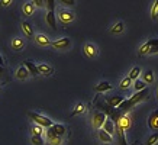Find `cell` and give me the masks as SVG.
I'll list each match as a JSON object with an SVG mask.
<instances>
[{
    "label": "cell",
    "instance_id": "obj_6",
    "mask_svg": "<svg viewBox=\"0 0 158 145\" xmlns=\"http://www.w3.org/2000/svg\"><path fill=\"white\" fill-rule=\"evenodd\" d=\"M45 136H47V142L49 145H62V138L64 136H58L55 134H52L49 129L45 130Z\"/></svg>",
    "mask_w": 158,
    "mask_h": 145
},
{
    "label": "cell",
    "instance_id": "obj_20",
    "mask_svg": "<svg viewBox=\"0 0 158 145\" xmlns=\"http://www.w3.org/2000/svg\"><path fill=\"white\" fill-rule=\"evenodd\" d=\"M10 45H12V49H13V51H22V49L25 48V42L20 38H13L12 42H10Z\"/></svg>",
    "mask_w": 158,
    "mask_h": 145
},
{
    "label": "cell",
    "instance_id": "obj_27",
    "mask_svg": "<svg viewBox=\"0 0 158 145\" xmlns=\"http://www.w3.org/2000/svg\"><path fill=\"white\" fill-rule=\"evenodd\" d=\"M132 86V80L129 78V76L128 77H125L122 81H120V84H119V89L120 90H128L129 87Z\"/></svg>",
    "mask_w": 158,
    "mask_h": 145
},
{
    "label": "cell",
    "instance_id": "obj_12",
    "mask_svg": "<svg viewBox=\"0 0 158 145\" xmlns=\"http://www.w3.org/2000/svg\"><path fill=\"white\" fill-rule=\"evenodd\" d=\"M148 126L149 129L158 130V110H154L148 118Z\"/></svg>",
    "mask_w": 158,
    "mask_h": 145
},
{
    "label": "cell",
    "instance_id": "obj_30",
    "mask_svg": "<svg viewBox=\"0 0 158 145\" xmlns=\"http://www.w3.org/2000/svg\"><path fill=\"white\" fill-rule=\"evenodd\" d=\"M31 142L34 145H44L45 141L42 139V135H32L31 136Z\"/></svg>",
    "mask_w": 158,
    "mask_h": 145
},
{
    "label": "cell",
    "instance_id": "obj_18",
    "mask_svg": "<svg viewBox=\"0 0 158 145\" xmlns=\"http://www.w3.org/2000/svg\"><path fill=\"white\" fill-rule=\"evenodd\" d=\"M99 139H100L102 142H105V144H112V142H113V136L110 135V134H107V132L102 128V129H99Z\"/></svg>",
    "mask_w": 158,
    "mask_h": 145
},
{
    "label": "cell",
    "instance_id": "obj_17",
    "mask_svg": "<svg viewBox=\"0 0 158 145\" xmlns=\"http://www.w3.org/2000/svg\"><path fill=\"white\" fill-rule=\"evenodd\" d=\"M38 70H39V74L47 76V77L54 74V68L51 65H48V64H38Z\"/></svg>",
    "mask_w": 158,
    "mask_h": 145
},
{
    "label": "cell",
    "instance_id": "obj_38",
    "mask_svg": "<svg viewBox=\"0 0 158 145\" xmlns=\"http://www.w3.org/2000/svg\"><path fill=\"white\" fill-rule=\"evenodd\" d=\"M12 2H13V0H0V6H3V7H7V6L12 5Z\"/></svg>",
    "mask_w": 158,
    "mask_h": 145
},
{
    "label": "cell",
    "instance_id": "obj_36",
    "mask_svg": "<svg viewBox=\"0 0 158 145\" xmlns=\"http://www.w3.org/2000/svg\"><path fill=\"white\" fill-rule=\"evenodd\" d=\"M35 7H45V0H32Z\"/></svg>",
    "mask_w": 158,
    "mask_h": 145
},
{
    "label": "cell",
    "instance_id": "obj_1",
    "mask_svg": "<svg viewBox=\"0 0 158 145\" xmlns=\"http://www.w3.org/2000/svg\"><path fill=\"white\" fill-rule=\"evenodd\" d=\"M148 94H149V89L145 87L144 90H139V92H136L135 94H132L128 100H123L118 107H119V110H122V112L129 110L131 107H134L135 105H138V103H141L142 100H145Z\"/></svg>",
    "mask_w": 158,
    "mask_h": 145
},
{
    "label": "cell",
    "instance_id": "obj_7",
    "mask_svg": "<svg viewBox=\"0 0 158 145\" xmlns=\"http://www.w3.org/2000/svg\"><path fill=\"white\" fill-rule=\"evenodd\" d=\"M157 45H158V38L157 39H149V41H147L144 45H141L138 54L139 55H145V54L149 52V49L154 48V47H157Z\"/></svg>",
    "mask_w": 158,
    "mask_h": 145
},
{
    "label": "cell",
    "instance_id": "obj_3",
    "mask_svg": "<svg viewBox=\"0 0 158 145\" xmlns=\"http://www.w3.org/2000/svg\"><path fill=\"white\" fill-rule=\"evenodd\" d=\"M106 113L105 112H100V110H96L94 113H93V119H91V123H93V128L94 129H102L103 128V125H105L106 122Z\"/></svg>",
    "mask_w": 158,
    "mask_h": 145
},
{
    "label": "cell",
    "instance_id": "obj_22",
    "mask_svg": "<svg viewBox=\"0 0 158 145\" xmlns=\"http://www.w3.org/2000/svg\"><path fill=\"white\" fill-rule=\"evenodd\" d=\"M28 76H29V71L25 65H20V67L16 70V78H19V80H26Z\"/></svg>",
    "mask_w": 158,
    "mask_h": 145
},
{
    "label": "cell",
    "instance_id": "obj_33",
    "mask_svg": "<svg viewBox=\"0 0 158 145\" xmlns=\"http://www.w3.org/2000/svg\"><path fill=\"white\" fill-rule=\"evenodd\" d=\"M44 129H45V128H42L41 125H36V123H34V126H32V135H42V134H44Z\"/></svg>",
    "mask_w": 158,
    "mask_h": 145
},
{
    "label": "cell",
    "instance_id": "obj_34",
    "mask_svg": "<svg viewBox=\"0 0 158 145\" xmlns=\"http://www.w3.org/2000/svg\"><path fill=\"white\" fill-rule=\"evenodd\" d=\"M157 142H158V132H155V134H152V135L147 139V142H145V144H147V145H155Z\"/></svg>",
    "mask_w": 158,
    "mask_h": 145
},
{
    "label": "cell",
    "instance_id": "obj_25",
    "mask_svg": "<svg viewBox=\"0 0 158 145\" xmlns=\"http://www.w3.org/2000/svg\"><path fill=\"white\" fill-rule=\"evenodd\" d=\"M142 78H144V81L147 84H152L155 77H154V71L152 70H147L145 72H142Z\"/></svg>",
    "mask_w": 158,
    "mask_h": 145
},
{
    "label": "cell",
    "instance_id": "obj_19",
    "mask_svg": "<svg viewBox=\"0 0 158 145\" xmlns=\"http://www.w3.org/2000/svg\"><path fill=\"white\" fill-rule=\"evenodd\" d=\"M112 90V84L107 81H100L94 87V92L96 93H105V92H110Z\"/></svg>",
    "mask_w": 158,
    "mask_h": 145
},
{
    "label": "cell",
    "instance_id": "obj_32",
    "mask_svg": "<svg viewBox=\"0 0 158 145\" xmlns=\"http://www.w3.org/2000/svg\"><path fill=\"white\" fill-rule=\"evenodd\" d=\"M151 18H152V20L158 19V0H155V3L152 5V9H151Z\"/></svg>",
    "mask_w": 158,
    "mask_h": 145
},
{
    "label": "cell",
    "instance_id": "obj_10",
    "mask_svg": "<svg viewBox=\"0 0 158 145\" xmlns=\"http://www.w3.org/2000/svg\"><path fill=\"white\" fill-rule=\"evenodd\" d=\"M84 54H86L89 58H96L97 57V48L94 44L91 42H87L84 45Z\"/></svg>",
    "mask_w": 158,
    "mask_h": 145
},
{
    "label": "cell",
    "instance_id": "obj_21",
    "mask_svg": "<svg viewBox=\"0 0 158 145\" xmlns=\"http://www.w3.org/2000/svg\"><path fill=\"white\" fill-rule=\"evenodd\" d=\"M35 5L32 3V2H28V3H25L23 5V7H22V12H23V14L25 16H32L34 14V12H35Z\"/></svg>",
    "mask_w": 158,
    "mask_h": 145
},
{
    "label": "cell",
    "instance_id": "obj_41",
    "mask_svg": "<svg viewBox=\"0 0 158 145\" xmlns=\"http://www.w3.org/2000/svg\"><path fill=\"white\" fill-rule=\"evenodd\" d=\"M2 72H3V67H2V65H0V74H2Z\"/></svg>",
    "mask_w": 158,
    "mask_h": 145
},
{
    "label": "cell",
    "instance_id": "obj_4",
    "mask_svg": "<svg viewBox=\"0 0 158 145\" xmlns=\"http://www.w3.org/2000/svg\"><path fill=\"white\" fill-rule=\"evenodd\" d=\"M116 122L119 123L120 126H122V129L123 130H128L132 126V119H131V116L126 113V112H123V113H119L118 115V119H116Z\"/></svg>",
    "mask_w": 158,
    "mask_h": 145
},
{
    "label": "cell",
    "instance_id": "obj_14",
    "mask_svg": "<svg viewBox=\"0 0 158 145\" xmlns=\"http://www.w3.org/2000/svg\"><path fill=\"white\" fill-rule=\"evenodd\" d=\"M115 134L118 135V138H119L120 145H128L126 144V139H125V130L122 129V126H120L116 121H115Z\"/></svg>",
    "mask_w": 158,
    "mask_h": 145
},
{
    "label": "cell",
    "instance_id": "obj_39",
    "mask_svg": "<svg viewBox=\"0 0 158 145\" xmlns=\"http://www.w3.org/2000/svg\"><path fill=\"white\" fill-rule=\"evenodd\" d=\"M155 52H158V45H157V47H154V48L149 49V52H148V54H155Z\"/></svg>",
    "mask_w": 158,
    "mask_h": 145
},
{
    "label": "cell",
    "instance_id": "obj_9",
    "mask_svg": "<svg viewBox=\"0 0 158 145\" xmlns=\"http://www.w3.org/2000/svg\"><path fill=\"white\" fill-rule=\"evenodd\" d=\"M47 129H49L52 134H55V135H58V136H64L65 132H67V128L64 125H61V123H54L52 126H49Z\"/></svg>",
    "mask_w": 158,
    "mask_h": 145
},
{
    "label": "cell",
    "instance_id": "obj_2",
    "mask_svg": "<svg viewBox=\"0 0 158 145\" xmlns=\"http://www.w3.org/2000/svg\"><path fill=\"white\" fill-rule=\"evenodd\" d=\"M28 118L29 119H32L34 123L41 125L42 128H45V129L54 125V122L51 121L49 118H47V116H44V115H39V113H36V112H28Z\"/></svg>",
    "mask_w": 158,
    "mask_h": 145
},
{
    "label": "cell",
    "instance_id": "obj_42",
    "mask_svg": "<svg viewBox=\"0 0 158 145\" xmlns=\"http://www.w3.org/2000/svg\"><path fill=\"white\" fill-rule=\"evenodd\" d=\"M157 94H158V89H157Z\"/></svg>",
    "mask_w": 158,
    "mask_h": 145
},
{
    "label": "cell",
    "instance_id": "obj_29",
    "mask_svg": "<svg viewBox=\"0 0 158 145\" xmlns=\"http://www.w3.org/2000/svg\"><path fill=\"white\" fill-rule=\"evenodd\" d=\"M139 74H141V67H139V65H136V67H134L132 70H131V72H129V78L132 80V81H134V80H138Z\"/></svg>",
    "mask_w": 158,
    "mask_h": 145
},
{
    "label": "cell",
    "instance_id": "obj_23",
    "mask_svg": "<svg viewBox=\"0 0 158 145\" xmlns=\"http://www.w3.org/2000/svg\"><path fill=\"white\" fill-rule=\"evenodd\" d=\"M123 96H113V97H107V103L110 107H118L123 102Z\"/></svg>",
    "mask_w": 158,
    "mask_h": 145
},
{
    "label": "cell",
    "instance_id": "obj_11",
    "mask_svg": "<svg viewBox=\"0 0 158 145\" xmlns=\"http://www.w3.org/2000/svg\"><path fill=\"white\" fill-rule=\"evenodd\" d=\"M23 65L26 68H28V71H29V74H32L34 77H36V76H39V70H38V65L32 61V60H26L23 63Z\"/></svg>",
    "mask_w": 158,
    "mask_h": 145
},
{
    "label": "cell",
    "instance_id": "obj_8",
    "mask_svg": "<svg viewBox=\"0 0 158 145\" xmlns=\"http://www.w3.org/2000/svg\"><path fill=\"white\" fill-rule=\"evenodd\" d=\"M70 45H71V41L68 38H60V39H57V41L51 42V47L55 49H67Z\"/></svg>",
    "mask_w": 158,
    "mask_h": 145
},
{
    "label": "cell",
    "instance_id": "obj_16",
    "mask_svg": "<svg viewBox=\"0 0 158 145\" xmlns=\"http://www.w3.org/2000/svg\"><path fill=\"white\" fill-rule=\"evenodd\" d=\"M35 42L38 44L39 47H48V45H51V41H49V38L47 36V35H44V34L35 35Z\"/></svg>",
    "mask_w": 158,
    "mask_h": 145
},
{
    "label": "cell",
    "instance_id": "obj_40",
    "mask_svg": "<svg viewBox=\"0 0 158 145\" xmlns=\"http://www.w3.org/2000/svg\"><path fill=\"white\" fill-rule=\"evenodd\" d=\"M0 65H2V67H5V65H6L5 60H3V57H2V55H0Z\"/></svg>",
    "mask_w": 158,
    "mask_h": 145
},
{
    "label": "cell",
    "instance_id": "obj_35",
    "mask_svg": "<svg viewBox=\"0 0 158 145\" xmlns=\"http://www.w3.org/2000/svg\"><path fill=\"white\" fill-rule=\"evenodd\" d=\"M45 7L48 10H55V0H45Z\"/></svg>",
    "mask_w": 158,
    "mask_h": 145
},
{
    "label": "cell",
    "instance_id": "obj_26",
    "mask_svg": "<svg viewBox=\"0 0 158 145\" xmlns=\"http://www.w3.org/2000/svg\"><path fill=\"white\" fill-rule=\"evenodd\" d=\"M86 112V106L83 105V103H77L76 107H74V110H73L71 116H78V115H83Z\"/></svg>",
    "mask_w": 158,
    "mask_h": 145
},
{
    "label": "cell",
    "instance_id": "obj_28",
    "mask_svg": "<svg viewBox=\"0 0 158 145\" xmlns=\"http://www.w3.org/2000/svg\"><path fill=\"white\" fill-rule=\"evenodd\" d=\"M123 29H125L123 22H118V23L113 25V28L110 29V32H112V34H122Z\"/></svg>",
    "mask_w": 158,
    "mask_h": 145
},
{
    "label": "cell",
    "instance_id": "obj_24",
    "mask_svg": "<svg viewBox=\"0 0 158 145\" xmlns=\"http://www.w3.org/2000/svg\"><path fill=\"white\" fill-rule=\"evenodd\" d=\"M103 129H105L107 134H110V135L113 136L115 135V122L110 121V119H106L105 125H103Z\"/></svg>",
    "mask_w": 158,
    "mask_h": 145
},
{
    "label": "cell",
    "instance_id": "obj_43",
    "mask_svg": "<svg viewBox=\"0 0 158 145\" xmlns=\"http://www.w3.org/2000/svg\"><path fill=\"white\" fill-rule=\"evenodd\" d=\"M0 87H2V84H0Z\"/></svg>",
    "mask_w": 158,
    "mask_h": 145
},
{
    "label": "cell",
    "instance_id": "obj_15",
    "mask_svg": "<svg viewBox=\"0 0 158 145\" xmlns=\"http://www.w3.org/2000/svg\"><path fill=\"white\" fill-rule=\"evenodd\" d=\"M45 20H47V23L52 29L57 28V16H55V12H54V10H48V12H47Z\"/></svg>",
    "mask_w": 158,
    "mask_h": 145
},
{
    "label": "cell",
    "instance_id": "obj_37",
    "mask_svg": "<svg viewBox=\"0 0 158 145\" xmlns=\"http://www.w3.org/2000/svg\"><path fill=\"white\" fill-rule=\"evenodd\" d=\"M62 5H65V6H68V7H73V6L76 5V0H60Z\"/></svg>",
    "mask_w": 158,
    "mask_h": 145
},
{
    "label": "cell",
    "instance_id": "obj_31",
    "mask_svg": "<svg viewBox=\"0 0 158 145\" xmlns=\"http://www.w3.org/2000/svg\"><path fill=\"white\" fill-rule=\"evenodd\" d=\"M145 87H147V83H145L144 80H135L134 89L136 90V92H139V90H144Z\"/></svg>",
    "mask_w": 158,
    "mask_h": 145
},
{
    "label": "cell",
    "instance_id": "obj_13",
    "mask_svg": "<svg viewBox=\"0 0 158 145\" xmlns=\"http://www.w3.org/2000/svg\"><path fill=\"white\" fill-rule=\"evenodd\" d=\"M22 31H23V34L26 35V38H35V34H34V26L29 23V22H26V20H23L22 22Z\"/></svg>",
    "mask_w": 158,
    "mask_h": 145
},
{
    "label": "cell",
    "instance_id": "obj_5",
    "mask_svg": "<svg viewBox=\"0 0 158 145\" xmlns=\"http://www.w3.org/2000/svg\"><path fill=\"white\" fill-rule=\"evenodd\" d=\"M58 19H60V22L64 25L70 23V22H73L74 20V13H73L71 10H65V9H61L60 12H58Z\"/></svg>",
    "mask_w": 158,
    "mask_h": 145
}]
</instances>
